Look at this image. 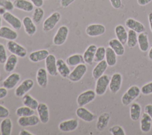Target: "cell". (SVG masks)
<instances>
[{"instance_id": "5", "label": "cell", "mask_w": 152, "mask_h": 135, "mask_svg": "<svg viewBox=\"0 0 152 135\" xmlns=\"http://www.w3.org/2000/svg\"><path fill=\"white\" fill-rule=\"evenodd\" d=\"M69 33V29L66 26L62 25L57 30L53 38V43L56 46L62 45L66 40Z\"/></svg>"}, {"instance_id": "40", "label": "cell", "mask_w": 152, "mask_h": 135, "mask_svg": "<svg viewBox=\"0 0 152 135\" xmlns=\"http://www.w3.org/2000/svg\"><path fill=\"white\" fill-rule=\"evenodd\" d=\"M16 115L20 117H27L30 116L34 114V110L26 106H23L18 108L15 111Z\"/></svg>"}, {"instance_id": "52", "label": "cell", "mask_w": 152, "mask_h": 135, "mask_svg": "<svg viewBox=\"0 0 152 135\" xmlns=\"http://www.w3.org/2000/svg\"><path fill=\"white\" fill-rule=\"evenodd\" d=\"M152 0H137V3L141 6H144L151 2Z\"/></svg>"}, {"instance_id": "18", "label": "cell", "mask_w": 152, "mask_h": 135, "mask_svg": "<svg viewBox=\"0 0 152 135\" xmlns=\"http://www.w3.org/2000/svg\"><path fill=\"white\" fill-rule=\"evenodd\" d=\"M36 110L40 121L43 124L48 123L49 121V111L48 105L45 103H40Z\"/></svg>"}, {"instance_id": "32", "label": "cell", "mask_w": 152, "mask_h": 135, "mask_svg": "<svg viewBox=\"0 0 152 135\" xmlns=\"http://www.w3.org/2000/svg\"><path fill=\"white\" fill-rule=\"evenodd\" d=\"M115 33L117 39L124 45L126 44L128 39V32L125 27L121 25L118 24L115 28Z\"/></svg>"}, {"instance_id": "2", "label": "cell", "mask_w": 152, "mask_h": 135, "mask_svg": "<svg viewBox=\"0 0 152 135\" xmlns=\"http://www.w3.org/2000/svg\"><path fill=\"white\" fill-rule=\"evenodd\" d=\"M61 18V14L55 11L48 17L43 23V30L45 32H48L53 30Z\"/></svg>"}, {"instance_id": "27", "label": "cell", "mask_w": 152, "mask_h": 135, "mask_svg": "<svg viewBox=\"0 0 152 135\" xmlns=\"http://www.w3.org/2000/svg\"><path fill=\"white\" fill-rule=\"evenodd\" d=\"M151 118L147 113H143L140 120V128L141 131L143 133H148L151 130Z\"/></svg>"}, {"instance_id": "6", "label": "cell", "mask_w": 152, "mask_h": 135, "mask_svg": "<svg viewBox=\"0 0 152 135\" xmlns=\"http://www.w3.org/2000/svg\"><path fill=\"white\" fill-rule=\"evenodd\" d=\"M110 80V77L107 74H103L97 79L94 90L97 95L102 96L106 93L109 85Z\"/></svg>"}, {"instance_id": "22", "label": "cell", "mask_w": 152, "mask_h": 135, "mask_svg": "<svg viewBox=\"0 0 152 135\" xmlns=\"http://www.w3.org/2000/svg\"><path fill=\"white\" fill-rule=\"evenodd\" d=\"M125 26L128 29L135 31L137 33L144 32L145 30L144 24L132 18H129L125 21Z\"/></svg>"}, {"instance_id": "4", "label": "cell", "mask_w": 152, "mask_h": 135, "mask_svg": "<svg viewBox=\"0 0 152 135\" xmlns=\"http://www.w3.org/2000/svg\"><path fill=\"white\" fill-rule=\"evenodd\" d=\"M7 48L11 54H14L20 58H24L27 54V49L14 40H8L7 43Z\"/></svg>"}, {"instance_id": "31", "label": "cell", "mask_w": 152, "mask_h": 135, "mask_svg": "<svg viewBox=\"0 0 152 135\" xmlns=\"http://www.w3.org/2000/svg\"><path fill=\"white\" fill-rule=\"evenodd\" d=\"M109 46L114 51L117 56H122L125 52L124 45L118 39H112L110 40Z\"/></svg>"}, {"instance_id": "14", "label": "cell", "mask_w": 152, "mask_h": 135, "mask_svg": "<svg viewBox=\"0 0 152 135\" xmlns=\"http://www.w3.org/2000/svg\"><path fill=\"white\" fill-rule=\"evenodd\" d=\"M21 79L20 75L17 73H12L2 82L3 87L8 90L14 89Z\"/></svg>"}, {"instance_id": "33", "label": "cell", "mask_w": 152, "mask_h": 135, "mask_svg": "<svg viewBox=\"0 0 152 135\" xmlns=\"http://www.w3.org/2000/svg\"><path fill=\"white\" fill-rule=\"evenodd\" d=\"M138 43L141 51H147L149 48V42L148 39V34L147 33L144 32L139 33L138 36Z\"/></svg>"}, {"instance_id": "7", "label": "cell", "mask_w": 152, "mask_h": 135, "mask_svg": "<svg viewBox=\"0 0 152 135\" xmlns=\"http://www.w3.org/2000/svg\"><path fill=\"white\" fill-rule=\"evenodd\" d=\"M96 93L94 90L91 89L87 90L81 93L77 98V103L78 106H84L94 100Z\"/></svg>"}, {"instance_id": "24", "label": "cell", "mask_w": 152, "mask_h": 135, "mask_svg": "<svg viewBox=\"0 0 152 135\" xmlns=\"http://www.w3.org/2000/svg\"><path fill=\"white\" fill-rule=\"evenodd\" d=\"M97 48V46L94 44L90 45L87 48L83 55L85 63L89 65H91L93 63Z\"/></svg>"}, {"instance_id": "1", "label": "cell", "mask_w": 152, "mask_h": 135, "mask_svg": "<svg viewBox=\"0 0 152 135\" xmlns=\"http://www.w3.org/2000/svg\"><path fill=\"white\" fill-rule=\"evenodd\" d=\"M140 93L141 89L138 86L136 85L131 86L122 96L121 101L122 104L125 106L129 105L139 96Z\"/></svg>"}, {"instance_id": "37", "label": "cell", "mask_w": 152, "mask_h": 135, "mask_svg": "<svg viewBox=\"0 0 152 135\" xmlns=\"http://www.w3.org/2000/svg\"><path fill=\"white\" fill-rule=\"evenodd\" d=\"M105 59L108 66L113 67L116 64V54L114 51L109 46L106 48Z\"/></svg>"}, {"instance_id": "36", "label": "cell", "mask_w": 152, "mask_h": 135, "mask_svg": "<svg viewBox=\"0 0 152 135\" xmlns=\"http://www.w3.org/2000/svg\"><path fill=\"white\" fill-rule=\"evenodd\" d=\"M130 118L134 121H138L141 114V105L137 103L134 102L130 106Z\"/></svg>"}, {"instance_id": "3", "label": "cell", "mask_w": 152, "mask_h": 135, "mask_svg": "<svg viewBox=\"0 0 152 135\" xmlns=\"http://www.w3.org/2000/svg\"><path fill=\"white\" fill-rule=\"evenodd\" d=\"M87 70V67L84 63L78 64L70 72L68 76V79L72 82H78L82 79L86 73Z\"/></svg>"}, {"instance_id": "13", "label": "cell", "mask_w": 152, "mask_h": 135, "mask_svg": "<svg viewBox=\"0 0 152 135\" xmlns=\"http://www.w3.org/2000/svg\"><path fill=\"white\" fill-rule=\"evenodd\" d=\"M122 82V76L119 73H114L110 80L109 89L110 91L113 93H116L121 89Z\"/></svg>"}, {"instance_id": "42", "label": "cell", "mask_w": 152, "mask_h": 135, "mask_svg": "<svg viewBox=\"0 0 152 135\" xmlns=\"http://www.w3.org/2000/svg\"><path fill=\"white\" fill-rule=\"evenodd\" d=\"M109 132L112 135H125V132L124 128L118 125L111 127L109 128Z\"/></svg>"}, {"instance_id": "45", "label": "cell", "mask_w": 152, "mask_h": 135, "mask_svg": "<svg viewBox=\"0 0 152 135\" xmlns=\"http://www.w3.org/2000/svg\"><path fill=\"white\" fill-rule=\"evenodd\" d=\"M7 53L5 46L0 43V64H4L7 59Z\"/></svg>"}, {"instance_id": "50", "label": "cell", "mask_w": 152, "mask_h": 135, "mask_svg": "<svg viewBox=\"0 0 152 135\" xmlns=\"http://www.w3.org/2000/svg\"><path fill=\"white\" fill-rule=\"evenodd\" d=\"M144 111L152 119V104H148L144 108Z\"/></svg>"}, {"instance_id": "38", "label": "cell", "mask_w": 152, "mask_h": 135, "mask_svg": "<svg viewBox=\"0 0 152 135\" xmlns=\"http://www.w3.org/2000/svg\"><path fill=\"white\" fill-rule=\"evenodd\" d=\"M138 43L137 33L135 31L129 29L128 32V39L126 45L130 48H134Z\"/></svg>"}, {"instance_id": "30", "label": "cell", "mask_w": 152, "mask_h": 135, "mask_svg": "<svg viewBox=\"0 0 152 135\" xmlns=\"http://www.w3.org/2000/svg\"><path fill=\"white\" fill-rule=\"evenodd\" d=\"M12 123L10 118H5L0 123V133L1 135H11L12 133Z\"/></svg>"}, {"instance_id": "41", "label": "cell", "mask_w": 152, "mask_h": 135, "mask_svg": "<svg viewBox=\"0 0 152 135\" xmlns=\"http://www.w3.org/2000/svg\"><path fill=\"white\" fill-rule=\"evenodd\" d=\"M105 54H106V48L103 46H100L98 47L95 53L94 62H99L102 60H104L105 58Z\"/></svg>"}, {"instance_id": "49", "label": "cell", "mask_w": 152, "mask_h": 135, "mask_svg": "<svg viewBox=\"0 0 152 135\" xmlns=\"http://www.w3.org/2000/svg\"><path fill=\"white\" fill-rule=\"evenodd\" d=\"M8 95V89L4 87H0V100L5 98Z\"/></svg>"}, {"instance_id": "57", "label": "cell", "mask_w": 152, "mask_h": 135, "mask_svg": "<svg viewBox=\"0 0 152 135\" xmlns=\"http://www.w3.org/2000/svg\"><path fill=\"white\" fill-rule=\"evenodd\" d=\"M1 24H2V18H1V15H0V29H1V27H2V26H1Z\"/></svg>"}, {"instance_id": "29", "label": "cell", "mask_w": 152, "mask_h": 135, "mask_svg": "<svg viewBox=\"0 0 152 135\" xmlns=\"http://www.w3.org/2000/svg\"><path fill=\"white\" fill-rule=\"evenodd\" d=\"M110 114L108 112H103L101 114L97 120L96 128L99 131H103L108 125L110 120Z\"/></svg>"}, {"instance_id": "46", "label": "cell", "mask_w": 152, "mask_h": 135, "mask_svg": "<svg viewBox=\"0 0 152 135\" xmlns=\"http://www.w3.org/2000/svg\"><path fill=\"white\" fill-rule=\"evenodd\" d=\"M10 111L5 106L0 105V118H5L9 116Z\"/></svg>"}, {"instance_id": "8", "label": "cell", "mask_w": 152, "mask_h": 135, "mask_svg": "<svg viewBox=\"0 0 152 135\" xmlns=\"http://www.w3.org/2000/svg\"><path fill=\"white\" fill-rule=\"evenodd\" d=\"M34 86V81L31 79L24 80L15 89V95L21 98L29 92Z\"/></svg>"}, {"instance_id": "39", "label": "cell", "mask_w": 152, "mask_h": 135, "mask_svg": "<svg viewBox=\"0 0 152 135\" xmlns=\"http://www.w3.org/2000/svg\"><path fill=\"white\" fill-rule=\"evenodd\" d=\"M44 17V10L41 7H36L32 14L31 19L36 24H39Z\"/></svg>"}, {"instance_id": "35", "label": "cell", "mask_w": 152, "mask_h": 135, "mask_svg": "<svg viewBox=\"0 0 152 135\" xmlns=\"http://www.w3.org/2000/svg\"><path fill=\"white\" fill-rule=\"evenodd\" d=\"M22 102L24 106H26L33 110H36L39 104L38 101L28 94H26L22 97Z\"/></svg>"}, {"instance_id": "20", "label": "cell", "mask_w": 152, "mask_h": 135, "mask_svg": "<svg viewBox=\"0 0 152 135\" xmlns=\"http://www.w3.org/2000/svg\"><path fill=\"white\" fill-rule=\"evenodd\" d=\"M49 55L47 49H40L31 52L28 55V59L31 62H39L45 60Z\"/></svg>"}, {"instance_id": "19", "label": "cell", "mask_w": 152, "mask_h": 135, "mask_svg": "<svg viewBox=\"0 0 152 135\" xmlns=\"http://www.w3.org/2000/svg\"><path fill=\"white\" fill-rule=\"evenodd\" d=\"M18 37V33L14 30L7 26H2L0 29V38L8 40H15Z\"/></svg>"}, {"instance_id": "51", "label": "cell", "mask_w": 152, "mask_h": 135, "mask_svg": "<svg viewBox=\"0 0 152 135\" xmlns=\"http://www.w3.org/2000/svg\"><path fill=\"white\" fill-rule=\"evenodd\" d=\"M36 7H41L43 5V0H29Z\"/></svg>"}, {"instance_id": "56", "label": "cell", "mask_w": 152, "mask_h": 135, "mask_svg": "<svg viewBox=\"0 0 152 135\" xmlns=\"http://www.w3.org/2000/svg\"><path fill=\"white\" fill-rule=\"evenodd\" d=\"M6 11H6V10L5 8H4L2 7H0V15H2Z\"/></svg>"}, {"instance_id": "9", "label": "cell", "mask_w": 152, "mask_h": 135, "mask_svg": "<svg viewBox=\"0 0 152 135\" xmlns=\"http://www.w3.org/2000/svg\"><path fill=\"white\" fill-rule=\"evenodd\" d=\"M106 32V28L102 24H91L87 26L86 33L90 37H97L103 34Z\"/></svg>"}, {"instance_id": "47", "label": "cell", "mask_w": 152, "mask_h": 135, "mask_svg": "<svg viewBox=\"0 0 152 135\" xmlns=\"http://www.w3.org/2000/svg\"><path fill=\"white\" fill-rule=\"evenodd\" d=\"M112 6L115 9H119L122 6L121 0H109Z\"/></svg>"}, {"instance_id": "26", "label": "cell", "mask_w": 152, "mask_h": 135, "mask_svg": "<svg viewBox=\"0 0 152 135\" xmlns=\"http://www.w3.org/2000/svg\"><path fill=\"white\" fill-rule=\"evenodd\" d=\"M108 65L106 60H102L97 62V65L94 67L92 71V76L94 79H97L100 76L104 74L107 70Z\"/></svg>"}, {"instance_id": "10", "label": "cell", "mask_w": 152, "mask_h": 135, "mask_svg": "<svg viewBox=\"0 0 152 135\" xmlns=\"http://www.w3.org/2000/svg\"><path fill=\"white\" fill-rule=\"evenodd\" d=\"M2 18L15 30H20L23 24L20 19L11 13L10 11H6L2 15Z\"/></svg>"}, {"instance_id": "43", "label": "cell", "mask_w": 152, "mask_h": 135, "mask_svg": "<svg viewBox=\"0 0 152 135\" xmlns=\"http://www.w3.org/2000/svg\"><path fill=\"white\" fill-rule=\"evenodd\" d=\"M0 7L5 8L7 11H11L14 8L13 2L10 0H0Z\"/></svg>"}, {"instance_id": "28", "label": "cell", "mask_w": 152, "mask_h": 135, "mask_svg": "<svg viewBox=\"0 0 152 135\" xmlns=\"http://www.w3.org/2000/svg\"><path fill=\"white\" fill-rule=\"evenodd\" d=\"M57 70L59 75L63 78L68 77L71 71L67 64L61 58L56 59Z\"/></svg>"}, {"instance_id": "34", "label": "cell", "mask_w": 152, "mask_h": 135, "mask_svg": "<svg viewBox=\"0 0 152 135\" xmlns=\"http://www.w3.org/2000/svg\"><path fill=\"white\" fill-rule=\"evenodd\" d=\"M65 62L69 67H75L78 64L84 63L83 56L80 54H75L69 56L65 60Z\"/></svg>"}, {"instance_id": "54", "label": "cell", "mask_w": 152, "mask_h": 135, "mask_svg": "<svg viewBox=\"0 0 152 135\" xmlns=\"http://www.w3.org/2000/svg\"><path fill=\"white\" fill-rule=\"evenodd\" d=\"M148 19L150 30L152 32V12H149V14L148 15Z\"/></svg>"}, {"instance_id": "58", "label": "cell", "mask_w": 152, "mask_h": 135, "mask_svg": "<svg viewBox=\"0 0 152 135\" xmlns=\"http://www.w3.org/2000/svg\"><path fill=\"white\" fill-rule=\"evenodd\" d=\"M45 1H48V0H45Z\"/></svg>"}, {"instance_id": "53", "label": "cell", "mask_w": 152, "mask_h": 135, "mask_svg": "<svg viewBox=\"0 0 152 135\" xmlns=\"http://www.w3.org/2000/svg\"><path fill=\"white\" fill-rule=\"evenodd\" d=\"M20 135H34L33 133L25 130V129H23L21 130L20 133H19Z\"/></svg>"}, {"instance_id": "11", "label": "cell", "mask_w": 152, "mask_h": 135, "mask_svg": "<svg viewBox=\"0 0 152 135\" xmlns=\"http://www.w3.org/2000/svg\"><path fill=\"white\" fill-rule=\"evenodd\" d=\"M45 60V67L48 73L51 76H57L58 72L57 70L55 56L53 54H49Z\"/></svg>"}, {"instance_id": "16", "label": "cell", "mask_w": 152, "mask_h": 135, "mask_svg": "<svg viewBox=\"0 0 152 135\" xmlns=\"http://www.w3.org/2000/svg\"><path fill=\"white\" fill-rule=\"evenodd\" d=\"M75 114L77 117L83 121L87 123H90L95 119V115L88 110L84 106H78L75 111Z\"/></svg>"}, {"instance_id": "25", "label": "cell", "mask_w": 152, "mask_h": 135, "mask_svg": "<svg viewBox=\"0 0 152 135\" xmlns=\"http://www.w3.org/2000/svg\"><path fill=\"white\" fill-rule=\"evenodd\" d=\"M18 56L14 54H11L10 55H9L4 63V70L6 73H10L12 72L18 63Z\"/></svg>"}, {"instance_id": "48", "label": "cell", "mask_w": 152, "mask_h": 135, "mask_svg": "<svg viewBox=\"0 0 152 135\" xmlns=\"http://www.w3.org/2000/svg\"><path fill=\"white\" fill-rule=\"evenodd\" d=\"M75 0H61L60 4L61 6L63 8H66L69 5H71L72 2H74Z\"/></svg>"}, {"instance_id": "12", "label": "cell", "mask_w": 152, "mask_h": 135, "mask_svg": "<svg viewBox=\"0 0 152 135\" xmlns=\"http://www.w3.org/2000/svg\"><path fill=\"white\" fill-rule=\"evenodd\" d=\"M78 126V121L76 119H69L61 121L58 125V128L61 132L69 133L75 130Z\"/></svg>"}, {"instance_id": "15", "label": "cell", "mask_w": 152, "mask_h": 135, "mask_svg": "<svg viewBox=\"0 0 152 135\" xmlns=\"http://www.w3.org/2000/svg\"><path fill=\"white\" fill-rule=\"evenodd\" d=\"M40 120L39 117L32 115L27 117H20L17 120L18 125L22 127L34 126L39 124Z\"/></svg>"}, {"instance_id": "55", "label": "cell", "mask_w": 152, "mask_h": 135, "mask_svg": "<svg viewBox=\"0 0 152 135\" xmlns=\"http://www.w3.org/2000/svg\"><path fill=\"white\" fill-rule=\"evenodd\" d=\"M148 58H149L151 61H152V46H151V48H150V51H149V52H148Z\"/></svg>"}, {"instance_id": "23", "label": "cell", "mask_w": 152, "mask_h": 135, "mask_svg": "<svg viewBox=\"0 0 152 135\" xmlns=\"http://www.w3.org/2000/svg\"><path fill=\"white\" fill-rule=\"evenodd\" d=\"M48 74L45 68H40L38 69L36 73V82L40 87H46L48 82Z\"/></svg>"}, {"instance_id": "44", "label": "cell", "mask_w": 152, "mask_h": 135, "mask_svg": "<svg viewBox=\"0 0 152 135\" xmlns=\"http://www.w3.org/2000/svg\"><path fill=\"white\" fill-rule=\"evenodd\" d=\"M141 92L144 95H148L152 94V81L143 85L141 88Z\"/></svg>"}, {"instance_id": "21", "label": "cell", "mask_w": 152, "mask_h": 135, "mask_svg": "<svg viewBox=\"0 0 152 135\" xmlns=\"http://www.w3.org/2000/svg\"><path fill=\"white\" fill-rule=\"evenodd\" d=\"M14 8L30 12L34 10V5L29 0H14L13 1Z\"/></svg>"}, {"instance_id": "17", "label": "cell", "mask_w": 152, "mask_h": 135, "mask_svg": "<svg viewBox=\"0 0 152 135\" xmlns=\"http://www.w3.org/2000/svg\"><path fill=\"white\" fill-rule=\"evenodd\" d=\"M22 24L24 29V31L29 36H33L36 31L37 27L36 24L33 21L31 18L28 16H26L23 18Z\"/></svg>"}]
</instances>
